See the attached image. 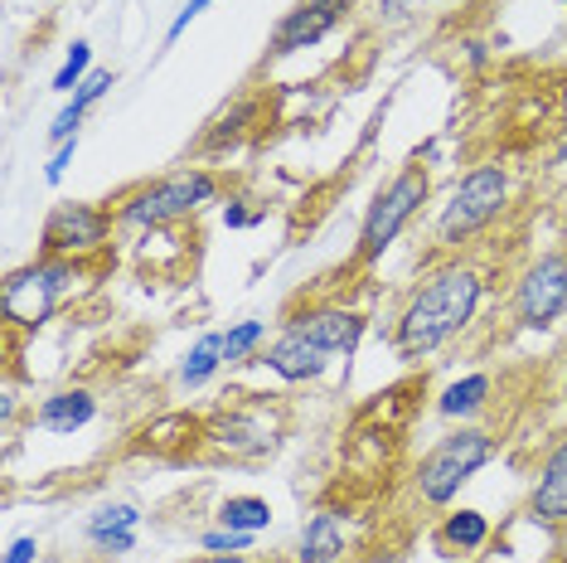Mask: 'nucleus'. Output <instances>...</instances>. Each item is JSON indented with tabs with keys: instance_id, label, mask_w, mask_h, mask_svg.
Wrapping results in <instances>:
<instances>
[{
	"instance_id": "22",
	"label": "nucleus",
	"mask_w": 567,
	"mask_h": 563,
	"mask_svg": "<svg viewBox=\"0 0 567 563\" xmlns=\"http://www.w3.org/2000/svg\"><path fill=\"white\" fill-rule=\"evenodd\" d=\"M218 524L238 534H267L272 530V505L262 495H228V501H218Z\"/></svg>"
},
{
	"instance_id": "16",
	"label": "nucleus",
	"mask_w": 567,
	"mask_h": 563,
	"mask_svg": "<svg viewBox=\"0 0 567 563\" xmlns=\"http://www.w3.org/2000/svg\"><path fill=\"white\" fill-rule=\"evenodd\" d=\"M436 544H442V554H456V559L481 554L489 544V515L485 510H471V505L446 510L442 524H436Z\"/></svg>"
},
{
	"instance_id": "32",
	"label": "nucleus",
	"mask_w": 567,
	"mask_h": 563,
	"mask_svg": "<svg viewBox=\"0 0 567 563\" xmlns=\"http://www.w3.org/2000/svg\"><path fill=\"white\" fill-rule=\"evenodd\" d=\"M195 563H257L252 554H204V559H195Z\"/></svg>"
},
{
	"instance_id": "14",
	"label": "nucleus",
	"mask_w": 567,
	"mask_h": 563,
	"mask_svg": "<svg viewBox=\"0 0 567 563\" xmlns=\"http://www.w3.org/2000/svg\"><path fill=\"white\" fill-rule=\"evenodd\" d=\"M136 530H141V505H132V501L97 505L93 515H87V524H83L87 544L102 549V554H112V559L132 554V549H136Z\"/></svg>"
},
{
	"instance_id": "7",
	"label": "nucleus",
	"mask_w": 567,
	"mask_h": 563,
	"mask_svg": "<svg viewBox=\"0 0 567 563\" xmlns=\"http://www.w3.org/2000/svg\"><path fill=\"white\" fill-rule=\"evenodd\" d=\"M509 326L514 330H548L567 316V248H548L519 267L509 287Z\"/></svg>"
},
{
	"instance_id": "6",
	"label": "nucleus",
	"mask_w": 567,
	"mask_h": 563,
	"mask_svg": "<svg viewBox=\"0 0 567 563\" xmlns=\"http://www.w3.org/2000/svg\"><path fill=\"white\" fill-rule=\"evenodd\" d=\"M79 277H83V263H73V258H34L6 277L0 311H6V321L16 330H40L73 297Z\"/></svg>"
},
{
	"instance_id": "27",
	"label": "nucleus",
	"mask_w": 567,
	"mask_h": 563,
	"mask_svg": "<svg viewBox=\"0 0 567 563\" xmlns=\"http://www.w3.org/2000/svg\"><path fill=\"white\" fill-rule=\"evenodd\" d=\"M209 6H214V0H185V6H179V10H175V20H171V24H165V49H171V44L179 40V34H185V30H189V24H195V20L204 16V10H209Z\"/></svg>"
},
{
	"instance_id": "19",
	"label": "nucleus",
	"mask_w": 567,
	"mask_h": 563,
	"mask_svg": "<svg viewBox=\"0 0 567 563\" xmlns=\"http://www.w3.org/2000/svg\"><path fill=\"white\" fill-rule=\"evenodd\" d=\"M489 393H495V379H489L485 369H475V375L451 379L446 389L436 393V413H442L446 422H471L489 403Z\"/></svg>"
},
{
	"instance_id": "26",
	"label": "nucleus",
	"mask_w": 567,
	"mask_h": 563,
	"mask_svg": "<svg viewBox=\"0 0 567 563\" xmlns=\"http://www.w3.org/2000/svg\"><path fill=\"white\" fill-rule=\"evenodd\" d=\"M252 540L257 534H238V530H224V524H218V530L199 534V549L204 554H252Z\"/></svg>"
},
{
	"instance_id": "8",
	"label": "nucleus",
	"mask_w": 567,
	"mask_h": 563,
	"mask_svg": "<svg viewBox=\"0 0 567 563\" xmlns=\"http://www.w3.org/2000/svg\"><path fill=\"white\" fill-rule=\"evenodd\" d=\"M112 234H117V214L107 209V204H54L49 209V219L40 228V258H93V253H102L112 243Z\"/></svg>"
},
{
	"instance_id": "23",
	"label": "nucleus",
	"mask_w": 567,
	"mask_h": 563,
	"mask_svg": "<svg viewBox=\"0 0 567 563\" xmlns=\"http://www.w3.org/2000/svg\"><path fill=\"white\" fill-rule=\"evenodd\" d=\"M267 345V321H238L224 330V360L228 365H243V360H257Z\"/></svg>"
},
{
	"instance_id": "24",
	"label": "nucleus",
	"mask_w": 567,
	"mask_h": 563,
	"mask_svg": "<svg viewBox=\"0 0 567 563\" xmlns=\"http://www.w3.org/2000/svg\"><path fill=\"white\" fill-rule=\"evenodd\" d=\"M436 6H446V0H373L369 10L383 30H398V24H417L422 16H432Z\"/></svg>"
},
{
	"instance_id": "11",
	"label": "nucleus",
	"mask_w": 567,
	"mask_h": 563,
	"mask_svg": "<svg viewBox=\"0 0 567 563\" xmlns=\"http://www.w3.org/2000/svg\"><path fill=\"white\" fill-rule=\"evenodd\" d=\"M528 520L553 534H567V428L538 457L534 485H528Z\"/></svg>"
},
{
	"instance_id": "20",
	"label": "nucleus",
	"mask_w": 567,
	"mask_h": 563,
	"mask_svg": "<svg viewBox=\"0 0 567 563\" xmlns=\"http://www.w3.org/2000/svg\"><path fill=\"white\" fill-rule=\"evenodd\" d=\"M257 122V102L252 98H238L228 112H218V117L209 122V132L199 136V156H218V151H228V146H238L243 141V132Z\"/></svg>"
},
{
	"instance_id": "18",
	"label": "nucleus",
	"mask_w": 567,
	"mask_h": 563,
	"mask_svg": "<svg viewBox=\"0 0 567 563\" xmlns=\"http://www.w3.org/2000/svg\"><path fill=\"white\" fill-rule=\"evenodd\" d=\"M209 442L218 447V452L257 457V452H267V447H272L277 438L262 428V408H252V413H228V418L209 432Z\"/></svg>"
},
{
	"instance_id": "10",
	"label": "nucleus",
	"mask_w": 567,
	"mask_h": 563,
	"mask_svg": "<svg viewBox=\"0 0 567 563\" xmlns=\"http://www.w3.org/2000/svg\"><path fill=\"white\" fill-rule=\"evenodd\" d=\"M281 326H291V330H301L306 340H316L330 360H340V355L350 360L359 350V340H364V330H369V321L359 311H350V306H330V301L301 306V311H291Z\"/></svg>"
},
{
	"instance_id": "2",
	"label": "nucleus",
	"mask_w": 567,
	"mask_h": 563,
	"mask_svg": "<svg viewBox=\"0 0 567 563\" xmlns=\"http://www.w3.org/2000/svg\"><path fill=\"white\" fill-rule=\"evenodd\" d=\"M499 442L489 428L475 422H456L446 438H436L422 462L412 467V505L417 510H446L461 495V485H471L481 471L495 462Z\"/></svg>"
},
{
	"instance_id": "12",
	"label": "nucleus",
	"mask_w": 567,
	"mask_h": 563,
	"mask_svg": "<svg viewBox=\"0 0 567 563\" xmlns=\"http://www.w3.org/2000/svg\"><path fill=\"white\" fill-rule=\"evenodd\" d=\"M257 360L272 369L277 379H287V383H311V379H320L330 369V355L320 350L316 340H306L301 330H291V326H281L272 336V345H262Z\"/></svg>"
},
{
	"instance_id": "1",
	"label": "nucleus",
	"mask_w": 567,
	"mask_h": 563,
	"mask_svg": "<svg viewBox=\"0 0 567 563\" xmlns=\"http://www.w3.org/2000/svg\"><path fill=\"white\" fill-rule=\"evenodd\" d=\"M481 301H485V273L471 258H461V253H451L446 263L422 273L393 321L398 360L417 365L427 355L446 350L451 340H461L475 316H481Z\"/></svg>"
},
{
	"instance_id": "17",
	"label": "nucleus",
	"mask_w": 567,
	"mask_h": 563,
	"mask_svg": "<svg viewBox=\"0 0 567 563\" xmlns=\"http://www.w3.org/2000/svg\"><path fill=\"white\" fill-rule=\"evenodd\" d=\"M344 559V520L340 510H316L301 524V544H296V563H340Z\"/></svg>"
},
{
	"instance_id": "31",
	"label": "nucleus",
	"mask_w": 567,
	"mask_h": 563,
	"mask_svg": "<svg viewBox=\"0 0 567 563\" xmlns=\"http://www.w3.org/2000/svg\"><path fill=\"white\" fill-rule=\"evenodd\" d=\"M224 219H228V228H248V224H257V219H262V214H248V209H228Z\"/></svg>"
},
{
	"instance_id": "5",
	"label": "nucleus",
	"mask_w": 567,
	"mask_h": 563,
	"mask_svg": "<svg viewBox=\"0 0 567 563\" xmlns=\"http://www.w3.org/2000/svg\"><path fill=\"white\" fill-rule=\"evenodd\" d=\"M218 199V175L204 171V165H179V171L161 175L151 185H136L132 195L117 199V228L122 234H151V228H165V224H185L195 219L204 204Z\"/></svg>"
},
{
	"instance_id": "4",
	"label": "nucleus",
	"mask_w": 567,
	"mask_h": 563,
	"mask_svg": "<svg viewBox=\"0 0 567 563\" xmlns=\"http://www.w3.org/2000/svg\"><path fill=\"white\" fill-rule=\"evenodd\" d=\"M509 209V171L495 161H481L451 185L446 204L436 209L432 224V243L442 253H461L466 243H475L499 214Z\"/></svg>"
},
{
	"instance_id": "9",
	"label": "nucleus",
	"mask_w": 567,
	"mask_h": 563,
	"mask_svg": "<svg viewBox=\"0 0 567 563\" xmlns=\"http://www.w3.org/2000/svg\"><path fill=\"white\" fill-rule=\"evenodd\" d=\"M359 6V0H296L287 16L277 20L272 40H267V59H287L301 54V49H316L320 40H330L344 24V16Z\"/></svg>"
},
{
	"instance_id": "25",
	"label": "nucleus",
	"mask_w": 567,
	"mask_h": 563,
	"mask_svg": "<svg viewBox=\"0 0 567 563\" xmlns=\"http://www.w3.org/2000/svg\"><path fill=\"white\" fill-rule=\"evenodd\" d=\"M87 73H93V44H87V40H73L69 54H63V63H59V73H54V93L73 98V88H79Z\"/></svg>"
},
{
	"instance_id": "3",
	"label": "nucleus",
	"mask_w": 567,
	"mask_h": 563,
	"mask_svg": "<svg viewBox=\"0 0 567 563\" xmlns=\"http://www.w3.org/2000/svg\"><path fill=\"white\" fill-rule=\"evenodd\" d=\"M432 199V171L427 161H408L373 190L364 219H359V238H354V267H373L383 253L403 238V228L422 214V204Z\"/></svg>"
},
{
	"instance_id": "21",
	"label": "nucleus",
	"mask_w": 567,
	"mask_h": 563,
	"mask_svg": "<svg viewBox=\"0 0 567 563\" xmlns=\"http://www.w3.org/2000/svg\"><path fill=\"white\" fill-rule=\"evenodd\" d=\"M224 330H204V336L185 350V360H179V383L185 389H204L218 369H224Z\"/></svg>"
},
{
	"instance_id": "30",
	"label": "nucleus",
	"mask_w": 567,
	"mask_h": 563,
	"mask_svg": "<svg viewBox=\"0 0 567 563\" xmlns=\"http://www.w3.org/2000/svg\"><path fill=\"white\" fill-rule=\"evenodd\" d=\"M548 165H553V171H563V175H567V126L558 132V141H553V151H548Z\"/></svg>"
},
{
	"instance_id": "15",
	"label": "nucleus",
	"mask_w": 567,
	"mask_h": 563,
	"mask_svg": "<svg viewBox=\"0 0 567 563\" xmlns=\"http://www.w3.org/2000/svg\"><path fill=\"white\" fill-rule=\"evenodd\" d=\"M112 83H117V73H112V69H93V73H87V79H83L79 88H73V98L59 108V117L49 122V141H54V146H63V141H73V136H79L83 117L97 108L102 98L112 93Z\"/></svg>"
},
{
	"instance_id": "29",
	"label": "nucleus",
	"mask_w": 567,
	"mask_h": 563,
	"mask_svg": "<svg viewBox=\"0 0 567 563\" xmlns=\"http://www.w3.org/2000/svg\"><path fill=\"white\" fill-rule=\"evenodd\" d=\"M34 559H40V540H34V534H20V540H10L0 563H34Z\"/></svg>"
},
{
	"instance_id": "28",
	"label": "nucleus",
	"mask_w": 567,
	"mask_h": 563,
	"mask_svg": "<svg viewBox=\"0 0 567 563\" xmlns=\"http://www.w3.org/2000/svg\"><path fill=\"white\" fill-rule=\"evenodd\" d=\"M73 156H79V136H73V141H63V146H54V156H49V165H44V185H59L63 175H69Z\"/></svg>"
},
{
	"instance_id": "13",
	"label": "nucleus",
	"mask_w": 567,
	"mask_h": 563,
	"mask_svg": "<svg viewBox=\"0 0 567 563\" xmlns=\"http://www.w3.org/2000/svg\"><path fill=\"white\" fill-rule=\"evenodd\" d=\"M93 418H97V393L83 389V383L54 389L49 399H40V408H34V428L54 432V438H73V432H83Z\"/></svg>"
}]
</instances>
